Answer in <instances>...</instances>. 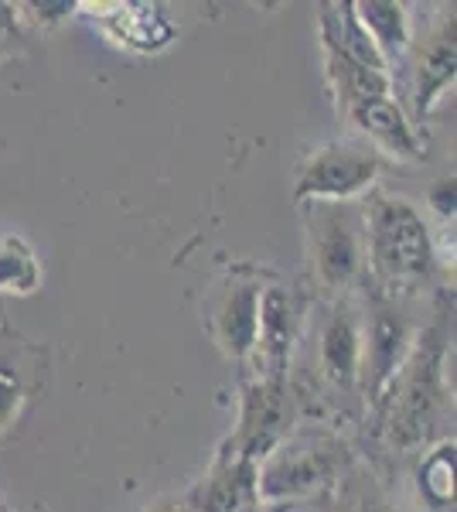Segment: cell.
I'll use <instances>...</instances> for the list:
<instances>
[{
  "label": "cell",
  "mask_w": 457,
  "mask_h": 512,
  "mask_svg": "<svg viewBox=\"0 0 457 512\" xmlns=\"http://www.w3.org/2000/svg\"><path fill=\"white\" fill-rule=\"evenodd\" d=\"M318 369L338 393H355L362 379V315L352 301H335L318 335Z\"/></svg>",
  "instance_id": "cell-9"
},
{
  "label": "cell",
  "mask_w": 457,
  "mask_h": 512,
  "mask_svg": "<svg viewBox=\"0 0 457 512\" xmlns=\"http://www.w3.org/2000/svg\"><path fill=\"white\" fill-rule=\"evenodd\" d=\"M294 420V403H290L287 379L280 376H249L239 396V427L229 434L222 458L243 461H267L273 451L284 444Z\"/></svg>",
  "instance_id": "cell-4"
},
{
  "label": "cell",
  "mask_w": 457,
  "mask_h": 512,
  "mask_svg": "<svg viewBox=\"0 0 457 512\" xmlns=\"http://www.w3.org/2000/svg\"><path fill=\"white\" fill-rule=\"evenodd\" d=\"M440 338L437 332H427L413 342L410 359L403 362L400 376L393 379L389 390L393 396V414H389V441L393 448L410 451L417 448L434 424L437 410L444 407V386H440Z\"/></svg>",
  "instance_id": "cell-3"
},
{
  "label": "cell",
  "mask_w": 457,
  "mask_h": 512,
  "mask_svg": "<svg viewBox=\"0 0 457 512\" xmlns=\"http://www.w3.org/2000/svg\"><path fill=\"white\" fill-rule=\"evenodd\" d=\"M151 512H185V506L181 502H157Z\"/></svg>",
  "instance_id": "cell-22"
},
{
  "label": "cell",
  "mask_w": 457,
  "mask_h": 512,
  "mask_svg": "<svg viewBox=\"0 0 457 512\" xmlns=\"http://www.w3.org/2000/svg\"><path fill=\"white\" fill-rule=\"evenodd\" d=\"M24 400H28V379H24L21 362L14 359V352L0 349V434L14 427Z\"/></svg>",
  "instance_id": "cell-19"
},
{
  "label": "cell",
  "mask_w": 457,
  "mask_h": 512,
  "mask_svg": "<svg viewBox=\"0 0 457 512\" xmlns=\"http://www.w3.org/2000/svg\"><path fill=\"white\" fill-rule=\"evenodd\" d=\"M106 28H110V35L120 45L137 48V52H157V48H164L174 38L171 21L157 7L147 4H113Z\"/></svg>",
  "instance_id": "cell-15"
},
{
  "label": "cell",
  "mask_w": 457,
  "mask_h": 512,
  "mask_svg": "<svg viewBox=\"0 0 457 512\" xmlns=\"http://www.w3.org/2000/svg\"><path fill=\"white\" fill-rule=\"evenodd\" d=\"M365 222V263L382 287L413 291L434 277V236L417 205L400 195L372 188L362 202Z\"/></svg>",
  "instance_id": "cell-1"
},
{
  "label": "cell",
  "mask_w": 457,
  "mask_h": 512,
  "mask_svg": "<svg viewBox=\"0 0 457 512\" xmlns=\"http://www.w3.org/2000/svg\"><path fill=\"white\" fill-rule=\"evenodd\" d=\"M352 127L376 144V154H389L396 161H423L427 144H423L417 123L403 113V106L393 96L365 99L345 110Z\"/></svg>",
  "instance_id": "cell-10"
},
{
  "label": "cell",
  "mask_w": 457,
  "mask_h": 512,
  "mask_svg": "<svg viewBox=\"0 0 457 512\" xmlns=\"http://www.w3.org/2000/svg\"><path fill=\"white\" fill-rule=\"evenodd\" d=\"M382 158L362 144H324L297 171V202H359L376 188Z\"/></svg>",
  "instance_id": "cell-5"
},
{
  "label": "cell",
  "mask_w": 457,
  "mask_h": 512,
  "mask_svg": "<svg viewBox=\"0 0 457 512\" xmlns=\"http://www.w3.org/2000/svg\"><path fill=\"white\" fill-rule=\"evenodd\" d=\"M24 41L21 35V7L0 4V59L14 55V45Z\"/></svg>",
  "instance_id": "cell-20"
},
{
  "label": "cell",
  "mask_w": 457,
  "mask_h": 512,
  "mask_svg": "<svg viewBox=\"0 0 457 512\" xmlns=\"http://www.w3.org/2000/svg\"><path fill=\"white\" fill-rule=\"evenodd\" d=\"M260 280L229 277L205 304V328L222 355L239 366H249L256 349V318H260Z\"/></svg>",
  "instance_id": "cell-7"
},
{
  "label": "cell",
  "mask_w": 457,
  "mask_h": 512,
  "mask_svg": "<svg viewBox=\"0 0 457 512\" xmlns=\"http://www.w3.org/2000/svg\"><path fill=\"white\" fill-rule=\"evenodd\" d=\"M41 280V267L31 253L28 243H21L18 236L0 239V291L11 294H31Z\"/></svg>",
  "instance_id": "cell-18"
},
{
  "label": "cell",
  "mask_w": 457,
  "mask_h": 512,
  "mask_svg": "<svg viewBox=\"0 0 457 512\" xmlns=\"http://www.w3.org/2000/svg\"><path fill=\"white\" fill-rule=\"evenodd\" d=\"M324 45V69H328L331 89L338 96V110H348L355 103H365V99H379V96H393V76L389 72H376L365 69V65L352 62L348 55L338 52L335 45L321 41Z\"/></svg>",
  "instance_id": "cell-14"
},
{
  "label": "cell",
  "mask_w": 457,
  "mask_h": 512,
  "mask_svg": "<svg viewBox=\"0 0 457 512\" xmlns=\"http://www.w3.org/2000/svg\"><path fill=\"white\" fill-rule=\"evenodd\" d=\"M413 325L396 304L372 301L369 318L362 321V379L359 386L369 396V403H382L400 376L403 362L413 352Z\"/></svg>",
  "instance_id": "cell-6"
},
{
  "label": "cell",
  "mask_w": 457,
  "mask_h": 512,
  "mask_svg": "<svg viewBox=\"0 0 457 512\" xmlns=\"http://www.w3.org/2000/svg\"><path fill=\"white\" fill-rule=\"evenodd\" d=\"M253 512H263V509H253Z\"/></svg>",
  "instance_id": "cell-23"
},
{
  "label": "cell",
  "mask_w": 457,
  "mask_h": 512,
  "mask_svg": "<svg viewBox=\"0 0 457 512\" xmlns=\"http://www.w3.org/2000/svg\"><path fill=\"white\" fill-rule=\"evenodd\" d=\"M420 495L434 509L454 506V437L440 441L420 465Z\"/></svg>",
  "instance_id": "cell-17"
},
{
  "label": "cell",
  "mask_w": 457,
  "mask_h": 512,
  "mask_svg": "<svg viewBox=\"0 0 457 512\" xmlns=\"http://www.w3.org/2000/svg\"><path fill=\"white\" fill-rule=\"evenodd\" d=\"M427 205L440 219H454V178H437L427 188Z\"/></svg>",
  "instance_id": "cell-21"
},
{
  "label": "cell",
  "mask_w": 457,
  "mask_h": 512,
  "mask_svg": "<svg viewBox=\"0 0 457 512\" xmlns=\"http://www.w3.org/2000/svg\"><path fill=\"white\" fill-rule=\"evenodd\" d=\"M457 72V41H454V14L444 18L417 52V120L423 123L447 89L454 86Z\"/></svg>",
  "instance_id": "cell-13"
},
{
  "label": "cell",
  "mask_w": 457,
  "mask_h": 512,
  "mask_svg": "<svg viewBox=\"0 0 457 512\" xmlns=\"http://www.w3.org/2000/svg\"><path fill=\"white\" fill-rule=\"evenodd\" d=\"M335 458L314 448H277L256 465V495L260 499H294L331 482Z\"/></svg>",
  "instance_id": "cell-11"
},
{
  "label": "cell",
  "mask_w": 457,
  "mask_h": 512,
  "mask_svg": "<svg viewBox=\"0 0 457 512\" xmlns=\"http://www.w3.org/2000/svg\"><path fill=\"white\" fill-rule=\"evenodd\" d=\"M304 297L287 284H263L260 291V318H256V349L253 366L256 376L287 379L290 355L301 338Z\"/></svg>",
  "instance_id": "cell-8"
},
{
  "label": "cell",
  "mask_w": 457,
  "mask_h": 512,
  "mask_svg": "<svg viewBox=\"0 0 457 512\" xmlns=\"http://www.w3.org/2000/svg\"><path fill=\"white\" fill-rule=\"evenodd\" d=\"M307 256L314 280L342 294L365 270V222L359 202H304Z\"/></svg>",
  "instance_id": "cell-2"
},
{
  "label": "cell",
  "mask_w": 457,
  "mask_h": 512,
  "mask_svg": "<svg viewBox=\"0 0 457 512\" xmlns=\"http://www.w3.org/2000/svg\"><path fill=\"white\" fill-rule=\"evenodd\" d=\"M185 512H253L260 506L256 495V465L243 458H215L212 472L185 495Z\"/></svg>",
  "instance_id": "cell-12"
},
{
  "label": "cell",
  "mask_w": 457,
  "mask_h": 512,
  "mask_svg": "<svg viewBox=\"0 0 457 512\" xmlns=\"http://www.w3.org/2000/svg\"><path fill=\"white\" fill-rule=\"evenodd\" d=\"M355 7V18L365 28V35L376 41V48L382 52V59L393 62L396 55H403L410 48V14L403 4L396 0H359Z\"/></svg>",
  "instance_id": "cell-16"
}]
</instances>
